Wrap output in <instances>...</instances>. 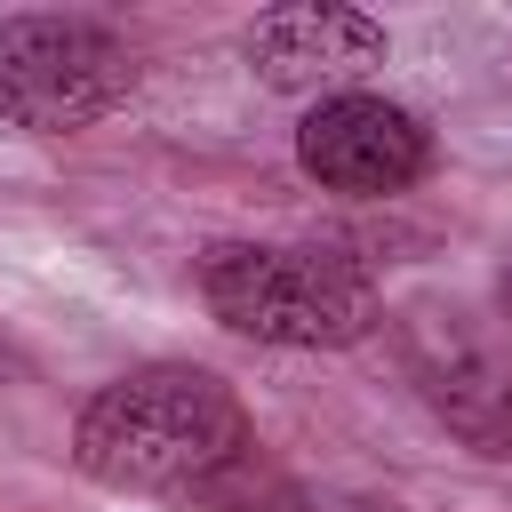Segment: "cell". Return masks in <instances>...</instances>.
<instances>
[{
    "label": "cell",
    "mask_w": 512,
    "mask_h": 512,
    "mask_svg": "<svg viewBox=\"0 0 512 512\" xmlns=\"http://www.w3.org/2000/svg\"><path fill=\"white\" fill-rule=\"evenodd\" d=\"M216 512H400L384 496H352V488H312V480H248V464L232 480L208 488Z\"/></svg>",
    "instance_id": "52a82bcc"
},
{
    "label": "cell",
    "mask_w": 512,
    "mask_h": 512,
    "mask_svg": "<svg viewBox=\"0 0 512 512\" xmlns=\"http://www.w3.org/2000/svg\"><path fill=\"white\" fill-rule=\"evenodd\" d=\"M248 64L264 88L280 96H352L360 72L384 64V24L360 16V8H336V0H288V8H264L248 24Z\"/></svg>",
    "instance_id": "8992f818"
},
{
    "label": "cell",
    "mask_w": 512,
    "mask_h": 512,
    "mask_svg": "<svg viewBox=\"0 0 512 512\" xmlns=\"http://www.w3.org/2000/svg\"><path fill=\"white\" fill-rule=\"evenodd\" d=\"M496 304H504V320H512V264H504V280H496Z\"/></svg>",
    "instance_id": "ba28073f"
},
{
    "label": "cell",
    "mask_w": 512,
    "mask_h": 512,
    "mask_svg": "<svg viewBox=\"0 0 512 512\" xmlns=\"http://www.w3.org/2000/svg\"><path fill=\"white\" fill-rule=\"evenodd\" d=\"M136 96V48L88 16H8L0 24V112L32 136L96 128Z\"/></svg>",
    "instance_id": "3957f363"
},
{
    "label": "cell",
    "mask_w": 512,
    "mask_h": 512,
    "mask_svg": "<svg viewBox=\"0 0 512 512\" xmlns=\"http://www.w3.org/2000/svg\"><path fill=\"white\" fill-rule=\"evenodd\" d=\"M248 448L256 432L240 392L192 360H152L96 384V400L72 424V464L136 496H208L248 464Z\"/></svg>",
    "instance_id": "6da1fadb"
},
{
    "label": "cell",
    "mask_w": 512,
    "mask_h": 512,
    "mask_svg": "<svg viewBox=\"0 0 512 512\" xmlns=\"http://www.w3.org/2000/svg\"><path fill=\"white\" fill-rule=\"evenodd\" d=\"M200 296L232 336L280 352H344L384 320L376 280L344 248L304 240H216L200 256Z\"/></svg>",
    "instance_id": "7a4b0ae2"
},
{
    "label": "cell",
    "mask_w": 512,
    "mask_h": 512,
    "mask_svg": "<svg viewBox=\"0 0 512 512\" xmlns=\"http://www.w3.org/2000/svg\"><path fill=\"white\" fill-rule=\"evenodd\" d=\"M296 160H304V176L328 184V192L392 200V192H408V184L432 168V128H424L408 104L352 88V96H320V104L304 112Z\"/></svg>",
    "instance_id": "5b68a950"
},
{
    "label": "cell",
    "mask_w": 512,
    "mask_h": 512,
    "mask_svg": "<svg viewBox=\"0 0 512 512\" xmlns=\"http://www.w3.org/2000/svg\"><path fill=\"white\" fill-rule=\"evenodd\" d=\"M392 352L400 376L416 384V400L472 448L512 464V336L496 320H480L472 304H408L392 320Z\"/></svg>",
    "instance_id": "277c9868"
}]
</instances>
